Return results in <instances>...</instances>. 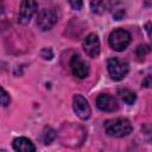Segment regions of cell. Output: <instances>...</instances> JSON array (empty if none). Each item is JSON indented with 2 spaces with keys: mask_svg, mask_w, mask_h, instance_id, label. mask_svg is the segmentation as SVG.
Returning a JSON list of instances; mask_svg holds the SVG:
<instances>
[{
  "mask_svg": "<svg viewBox=\"0 0 152 152\" xmlns=\"http://www.w3.org/2000/svg\"><path fill=\"white\" fill-rule=\"evenodd\" d=\"M10 102H11V99H10V95L0 87V106H4V107H6V106H8L10 104Z\"/></svg>",
  "mask_w": 152,
  "mask_h": 152,
  "instance_id": "14",
  "label": "cell"
},
{
  "mask_svg": "<svg viewBox=\"0 0 152 152\" xmlns=\"http://www.w3.org/2000/svg\"><path fill=\"white\" fill-rule=\"evenodd\" d=\"M118 95L127 104H133L135 102V100H137V95L132 90H129L127 88H120L118 90Z\"/></svg>",
  "mask_w": 152,
  "mask_h": 152,
  "instance_id": "11",
  "label": "cell"
},
{
  "mask_svg": "<svg viewBox=\"0 0 152 152\" xmlns=\"http://www.w3.org/2000/svg\"><path fill=\"white\" fill-rule=\"evenodd\" d=\"M57 137V133L55 129H52L51 127H46L44 129V133H43V140L45 144H50L52 140H55V138Z\"/></svg>",
  "mask_w": 152,
  "mask_h": 152,
  "instance_id": "13",
  "label": "cell"
},
{
  "mask_svg": "<svg viewBox=\"0 0 152 152\" xmlns=\"http://www.w3.org/2000/svg\"><path fill=\"white\" fill-rule=\"evenodd\" d=\"M68 1H69V4H70L71 8H72V10H76V11L81 10L82 6H83V1H82V0H68Z\"/></svg>",
  "mask_w": 152,
  "mask_h": 152,
  "instance_id": "16",
  "label": "cell"
},
{
  "mask_svg": "<svg viewBox=\"0 0 152 152\" xmlns=\"http://www.w3.org/2000/svg\"><path fill=\"white\" fill-rule=\"evenodd\" d=\"M107 69L109 72V76L114 81H121L122 78L126 77L128 74V63L118 58V57H112L107 62Z\"/></svg>",
  "mask_w": 152,
  "mask_h": 152,
  "instance_id": "2",
  "label": "cell"
},
{
  "mask_svg": "<svg viewBox=\"0 0 152 152\" xmlns=\"http://www.w3.org/2000/svg\"><path fill=\"white\" fill-rule=\"evenodd\" d=\"M96 106L103 112H115L119 108L118 101L114 96L109 94H101L96 99Z\"/></svg>",
  "mask_w": 152,
  "mask_h": 152,
  "instance_id": "9",
  "label": "cell"
},
{
  "mask_svg": "<svg viewBox=\"0 0 152 152\" xmlns=\"http://www.w3.org/2000/svg\"><path fill=\"white\" fill-rule=\"evenodd\" d=\"M142 86H144V87H146V88L151 87V76H147V77L142 81Z\"/></svg>",
  "mask_w": 152,
  "mask_h": 152,
  "instance_id": "17",
  "label": "cell"
},
{
  "mask_svg": "<svg viewBox=\"0 0 152 152\" xmlns=\"http://www.w3.org/2000/svg\"><path fill=\"white\" fill-rule=\"evenodd\" d=\"M146 30H147V33H148V36H151V33H150V23L146 25Z\"/></svg>",
  "mask_w": 152,
  "mask_h": 152,
  "instance_id": "18",
  "label": "cell"
},
{
  "mask_svg": "<svg viewBox=\"0 0 152 152\" xmlns=\"http://www.w3.org/2000/svg\"><path fill=\"white\" fill-rule=\"evenodd\" d=\"M90 10L93 13H96V14L103 13L104 12V1L103 0H91Z\"/></svg>",
  "mask_w": 152,
  "mask_h": 152,
  "instance_id": "12",
  "label": "cell"
},
{
  "mask_svg": "<svg viewBox=\"0 0 152 152\" xmlns=\"http://www.w3.org/2000/svg\"><path fill=\"white\" fill-rule=\"evenodd\" d=\"M70 69L74 76L77 78H86L89 75V66L88 63L80 56V55H74L70 61Z\"/></svg>",
  "mask_w": 152,
  "mask_h": 152,
  "instance_id": "6",
  "label": "cell"
},
{
  "mask_svg": "<svg viewBox=\"0 0 152 152\" xmlns=\"http://www.w3.org/2000/svg\"><path fill=\"white\" fill-rule=\"evenodd\" d=\"M104 129L106 133L114 138H122L128 135L133 127L129 120L124 118H116V119H109L104 122Z\"/></svg>",
  "mask_w": 152,
  "mask_h": 152,
  "instance_id": "1",
  "label": "cell"
},
{
  "mask_svg": "<svg viewBox=\"0 0 152 152\" xmlns=\"http://www.w3.org/2000/svg\"><path fill=\"white\" fill-rule=\"evenodd\" d=\"M37 1L36 0H23L21 5H20V12H19V19L18 21L23 25L27 24L32 15L36 13L37 11Z\"/></svg>",
  "mask_w": 152,
  "mask_h": 152,
  "instance_id": "7",
  "label": "cell"
},
{
  "mask_svg": "<svg viewBox=\"0 0 152 152\" xmlns=\"http://www.w3.org/2000/svg\"><path fill=\"white\" fill-rule=\"evenodd\" d=\"M57 20H58L57 13L50 8L42 10L37 15V25L42 31L51 30L57 24Z\"/></svg>",
  "mask_w": 152,
  "mask_h": 152,
  "instance_id": "4",
  "label": "cell"
},
{
  "mask_svg": "<svg viewBox=\"0 0 152 152\" xmlns=\"http://www.w3.org/2000/svg\"><path fill=\"white\" fill-rule=\"evenodd\" d=\"M72 108H74V112L76 113V115L82 120L89 119V116L91 114V109H90V106H89L88 101L86 100V97H83L80 94L74 95V97H72Z\"/></svg>",
  "mask_w": 152,
  "mask_h": 152,
  "instance_id": "5",
  "label": "cell"
},
{
  "mask_svg": "<svg viewBox=\"0 0 152 152\" xmlns=\"http://www.w3.org/2000/svg\"><path fill=\"white\" fill-rule=\"evenodd\" d=\"M83 50L91 58H95V57L99 56V53H100V40H99V37L95 33H89L84 38Z\"/></svg>",
  "mask_w": 152,
  "mask_h": 152,
  "instance_id": "8",
  "label": "cell"
},
{
  "mask_svg": "<svg viewBox=\"0 0 152 152\" xmlns=\"http://www.w3.org/2000/svg\"><path fill=\"white\" fill-rule=\"evenodd\" d=\"M13 148L19 152H34L36 151L33 142L25 137L15 138L13 140Z\"/></svg>",
  "mask_w": 152,
  "mask_h": 152,
  "instance_id": "10",
  "label": "cell"
},
{
  "mask_svg": "<svg viewBox=\"0 0 152 152\" xmlns=\"http://www.w3.org/2000/svg\"><path fill=\"white\" fill-rule=\"evenodd\" d=\"M148 51H150L148 45H139L138 49H137V56H138V58H139L140 61H142L144 57L146 56V53H147Z\"/></svg>",
  "mask_w": 152,
  "mask_h": 152,
  "instance_id": "15",
  "label": "cell"
},
{
  "mask_svg": "<svg viewBox=\"0 0 152 152\" xmlns=\"http://www.w3.org/2000/svg\"><path fill=\"white\" fill-rule=\"evenodd\" d=\"M131 34L129 32H127L124 28H116L114 31H112V33L109 34L108 42L109 45L113 50L115 51H124L131 43Z\"/></svg>",
  "mask_w": 152,
  "mask_h": 152,
  "instance_id": "3",
  "label": "cell"
}]
</instances>
